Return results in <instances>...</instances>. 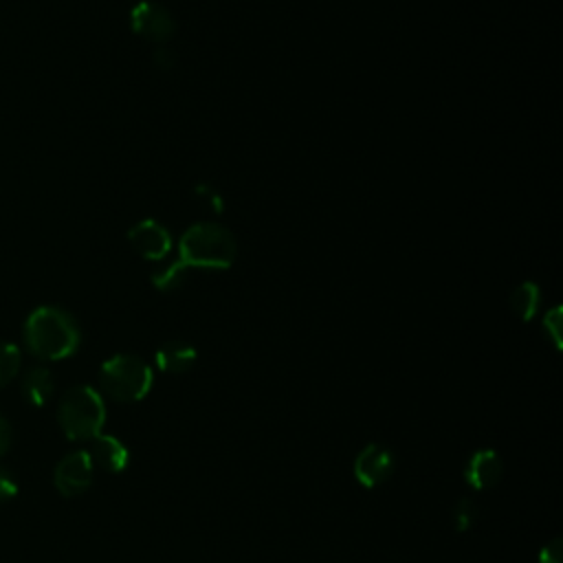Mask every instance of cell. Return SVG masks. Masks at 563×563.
Masks as SVG:
<instances>
[{
  "instance_id": "9c48e42d",
  "label": "cell",
  "mask_w": 563,
  "mask_h": 563,
  "mask_svg": "<svg viewBox=\"0 0 563 563\" xmlns=\"http://www.w3.org/2000/svg\"><path fill=\"white\" fill-rule=\"evenodd\" d=\"M501 475H504V460L495 449L475 451L464 466V479L473 490H488L497 486Z\"/></svg>"
},
{
  "instance_id": "8fae6325",
  "label": "cell",
  "mask_w": 563,
  "mask_h": 563,
  "mask_svg": "<svg viewBox=\"0 0 563 563\" xmlns=\"http://www.w3.org/2000/svg\"><path fill=\"white\" fill-rule=\"evenodd\" d=\"M196 358H198V352L187 341H167L154 354L158 369L165 374L187 372L196 365Z\"/></svg>"
},
{
  "instance_id": "7a4b0ae2",
  "label": "cell",
  "mask_w": 563,
  "mask_h": 563,
  "mask_svg": "<svg viewBox=\"0 0 563 563\" xmlns=\"http://www.w3.org/2000/svg\"><path fill=\"white\" fill-rule=\"evenodd\" d=\"M178 264L194 268H229L235 262L238 244L233 233L218 222L191 224L178 244Z\"/></svg>"
},
{
  "instance_id": "52a82bcc",
  "label": "cell",
  "mask_w": 563,
  "mask_h": 563,
  "mask_svg": "<svg viewBox=\"0 0 563 563\" xmlns=\"http://www.w3.org/2000/svg\"><path fill=\"white\" fill-rule=\"evenodd\" d=\"M394 473V453L383 444H367L354 460V477L363 488L385 484Z\"/></svg>"
},
{
  "instance_id": "ffe728a7",
  "label": "cell",
  "mask_w": 563,
  "mask_h": 563,
  "mask_svg": "<svg viewBox=\"0 0 563 563\" xmlns=\"http://www.w3.org/2000/svg\"><path fill=\"white\" fill-rule=\"evenodd\" d=\"M152 59H154V66H156L158 70H172V68H174V62H176L174 53H172L169 48H165V46H158V48L154 51Z\"/></svg>"
},
{
  "instance_id": "d6986e66",
  "label": "cell",
  "mask_w": 563,
  "mask_h": 563,
  "mask_svg": "<svg viewBox=\"0 0 563 563\" xmlns=\"http://www.w3.org/2000/svg\"><path fill=\"white\" fill-rule=\"evenodd\" d=\"M15 493H18V482H15V477H13L7 468L0 466V504L13 499Z\"/></svg>"
},
{
  "instance_id": "277c9868",
  "label": "cell",
  "mask_w": 563,
  "mask_h": 563,
  "mask_svg": "<svg viewBox=\"0 0 563 563\" xmlns=\"http://www.w3.org/2000/svg\"><path fill=\"white\" fill-rule=\"evenodd\" d=\"M154 383L152 367L134 354H114L99 369V394L117 402L143 400Z\"/></svg>"
},
{
  "instance_id": "9a60e30c",
  "label": "cell",
  "mask_w": 563,
  "mask_h": 563,
  "mask_svg": "<svg viewBox=\"0 0 563 563\" xmlns=\"http://www.w3.org/2000/svg\"><path fill=\"white\" fill-rule=\"evenodd\" d=\"M185 279H187V268H185L183 264H178V262H172L167 268L156 271V273L152 275L154 288H158V290H163V292H172V290L180 288Z\"/></svg>"
},
{
  "instance_id": "ba28073f",
  "label": "cell",
  "mask_w": 563,
  "mask_h": 563,
  "mask_svg": "<svg viewBox=\"0 0 563 563\" xmlns=\"http://www.w3.org/2000/svg\"><path fill=\"white\" fill-rule=\"evenodd\" d=\"M128 240H130L132 249L145 260H163L172 251L169 231L150 218L130 227Z\"/></svg>"
},
{
  "instance_id": "3957f363",
  "label": "cell",
  "mask_w": 563,
  "mask_h": 563,
  "mask_svg": "<svg viewBox=\"0 0 563 563\" xmlns=\"http://www.w3.org/2000/svg\"><path fill=\"white\" fill-rule=\"evenodd\" d=\"M57 420L68 440H92L106 422L103 396L90 385L70 387L59 400Z\"/></svg>"
},
{
  "instance_id": "30bf717a",
  "label": "cell",
  "mask_w": 563,
  "mask_h": 563,
  "mask_svg": "<svg viewBox=\"0 0 563 563\" xmlns=\"http://www.w3.org/2000/svg\"><path fill=\"white\" fill-rule=\"evenodd\" d=\"M90 455L92 466L106 471V473H121L130 462L128 446L108 433H99L90 440V446L86 449Z\"/></svg>"
},
{
  "instance_id": "ac0fdd59",
  "label": "cell",
  "mask_w": 563,
  "mask_h": 563,
  "mask_svg": "<svg viewBox=\"0 0 563 563\" xmlns=\"http://www.w3.org/2000/svg\"><path fill=\"white\" fill-rule=\"evenodd\" d=\"M539 563H563V541L554 539L539 552Z\"/></svg>"
},
{
  "instance_id": "44dd1931",
  "label": "cell",
  "mask_w": 563,
  "mask_h": 563,
  "mask_svg": "<svg viewBox=\"0 0 563 563\" xmlns=\"http://www.w3.org/2000/svg\"><path fill=\"white\" fill-rule=\"evenodd\" d=\"M11 446V427L9 422L0 416V455Z\"/></svg>"
},
{
  "instance_id": "7c38bea8",
  "label": "cell",
  "mask_w": 563,
  "mask_h": 563,
  "mask_svg": "<svg viewBox=\"0 0 563 563\" xmlns=\"http://www.w3.org/2000/svg\"><path fill=\"white\" fill-rule=\"evenodd\" d=\"M53 391H55V378L46 367L35 365L26 369V374L22 376V396L29 405L44 407L51 400Z\"/></svg>"
},
{
  "instance_id": "2e32d148",
  "label": "cell",
  "mask_w": 563,
  "mask_h": 563,
  "mask_svg": "<svg viewBox=\"0 0 563 563\" xmlns=\"http://www.w3.org/2000/svg\"><path fill=\"white\" fill-rule=\"evenodd\" d=\"M451 523L457 532H466L477 523V504L471 497H462L451 510Z\"/></svg>"
},
{
  "instance_id": "e0dca14e",
  "label": "cell",
  "mask_w": 563,
  "mask_h": 563,
  "mask_svg": "<svg viewBox=\"0 0 563 563\" xmlns=\"http://www.w3.org/2000/svg\"><path fill=\"white\" fill-rule=\"evenodd\" d=\"M543 330H545V336L552 341V345L556 350H561V308L559 306H554L552 310L545 312Z\"/></svg>"
},
{
  "instance_id": "8992f818",
  "label": "cell",
  "mask_w": 563,
  "mask_h": 563,
  "mask_svg": "<svg viewBox=\"0 0 563 563\" xmlns=\"http://www.w3.org/2000/svg\"><path fill=\"white\" fill-rule=\"evenodd\" d=\"M92 462L88 451H73L66 457H62L53 471L55 488L64 497H77L92 484Z\"/></svg>"
},
{
  "instance_id": "4fadbf2b",
  "label": "cell",
  "mask_w": 563,
  "mask_h": 563,
  "mask_svg": "<svg viewBox=\"0 0 563 563\" xmlns=\"http://www.w3.org/2000/svg\"><path fill=\"white\" fill-rule=\"evenodd\" d=\"M539 301H541V292L534 282H521L510 292V308L521 321H530L537 314Z\"/></svg>"
},
{
  "instance_id": "6da1fadb",
  "label": "cell",
  "mask_w": 563,
  "mask_h": 563,
  "mask_svg": "<svg viewBox=\"0 0 563 563\" xmlns=\"http://www.w3.org/2000/svg\"><path fill=\"white\" fill-rule=\"evenodd\" d=\"M26 350L42 361H62L79 347L81 332L75 317L59 306H40L24 321Z\"/></svg>"
},
{
  "instance_id": "5b68a950",
  "label": "cell",
  "mask_w": 563,
  "mask_h": 563,
  "mask_svg": "<svg viewBox=\"0 0 563 563\" xmlns=\"http://www.w3.org/2000/svg\"><path fill=\"white\" fill-rule=\"evenodd\" d=\"M130 26L136 35L154 44H165L176 31L172 13L163 4L152 0H143L132 7Z\"/></svg>"
},
{
  "instance_id": "5bb4252c",
  "label": "cell",
  "mask_w": 563,
  "mask_h": 563,
  "mask_svg": "<svg viewBox=\"0 0 563 563\" xmlns=\"http://www.w3.org/2000/svg\"><path fill=\"white\" fill-rule=\"evenodd\" d=\"M22 365V352L15 343L0 341V387L11 383Z\"/></svg>"
}]
</instances>
